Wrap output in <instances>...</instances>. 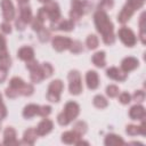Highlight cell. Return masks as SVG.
I'll return each mask as SVG.
<instances>
[{"label": "cell", "mask_w": 146, "mask_h": 146, "mask_svg": "<svg viewBox=\"0 0 146 146\" xmlns=\"http://www.w3.org/2000/svg\"><path fill=\"white\" fill-rule=\"evenodd\" d=\"M139 29H140V32H139V36H140V41L141 43H145L146 42V34H145V13H143L140 15V19H139Z\"/></svg>", "instance_id": "31"}, {"label": "cell", "mask_w": 146, "mask_h": 146, "mask_svg": "<svg viewBox=\"0 0 146 146\" xmlns=\"http://www.w3.org/2000/svg\"><path fill=\"white\" fill-rule=\"evenodd\" d=\"M144 2H145V0H127L125 5L129 8H131L133 11H136V10H138V9H140L143 7Z\"/></svg>", "instance_id": "32"}, {"label": "cell", "mask_w": 146, "mask_h": 146, "mask_svg": "<svg viewBox=\"0 0 146 146\" xmlns=\"http://www.w3.org/2000/svg\"><path fill=\"white\" fill-rule=\"evenodd\" d=\"M50 113H51V107H50L49 105L40 106V108H39V115H40V116H42V117H47Z\"/></svg>", "instance_id": "41"}, {"label": "cell", "mask_w": 146, "mask_h": 146, "mask_svg": "<svg viewBox=\"0 0 146 146\" xmlns=\"http://www.w3.org/2000/svg\"><path fill=\"white\" fill-rule=\"evenodd\" d=\"M87 128H88V127H87V123H86L84 121H78V122H75L74 125H73V130H74L76 133H79L80 136H82V135L86 133Z\"/></svg>", "instance_id": "30"}, {"label": "cell", "mask_w": 146, "mask_h": 146, "mask_svg": "<svg viewBox=\"0 0 146 146\" xmlns=\"http://www.w3.org/2000/svg\"><path fill=\"white\" fill-rule=\"evenodd\" d=\"M44 9L47 11V16L48 18L52 22H56L60 18V10H59V6L57 2H54V1H50L48 3H46L44 6Z\"/></svg>", "instance_id": "10"}, {"label": "cell", "mask_w": 146, "mask_h": 146, "mask_svg": "<svg viewBox=\"0 0 146 146\" xmlns=\"http://www.w3.org/2000/svg\"><path fill=\"white\" fill-rule=\"evenodd\" d=\"M0 27H1V31H2L3 33H6V34H8V33L11 32V26H10L9 22H6V21H5L3 23H1Z\"/></svg>", "instance_id": "44"}, {"label": "cell", "mask_w": 146, "mask_h": 146, "mask_svg": "<svg viewBox=\"0 0 146 146\" xmlns=\"http://www.w3.org/2000/svg\"><path fill=\"white\" fill-rule=\"evenodd\" d=\"M94 22L97 31L102 34L103 41L106 44H113L115 41L114 35V26L111 19L108 18L107 14L104 10H97L94 15Z\"/></svg>", "instance_id": "1"}, {"label": "cell", "mask_w": 146, "mask_h": 146, "mask_svg": "<svg viewBox=\"0 0 146 146\" xmlns=\"http://www.w3.org/2000/svg\"><path fill=\"white\" fill-rule=\"evenodd\" d=\"M17 56L19 59L22 60H25V62H29L31 59L34 58V50L31 48V47H22L18 51H17Z\"/></svg>", "instance_id": "19"}, {"label": "cell", "mask_w": 146, "mask_h": 146, "mask_svg": "<svg viewBox=\"0 0 146 146\" xmlns=\"http://www.w3.org/2000/svg\"><path fill=\"white\" fill-rule=\"evenodd\" d=\"M92 63L97 67H104L106 65L105 60V51H97L92 56Z\"/></svg>", "instance_id": "26"}, {"label": "cell", "mask_w": 146, "mask_h": 146, "mask_svg": "<svg viewBox=\"0 0 146 146\" xmlns=\"http://www.w3.org/2000/svg\"><path fill=\"white\" fill-rule=\"evenodd\" d=\"M133 13H135V11H133L131 8H129L127 5H124V7L122 8V10H121L120 14L117 15V21H119V23H121V24L127 23V22L131 18V16H132Z\"/></svg>", "instance_id": "22"}, {"label": "cell", "mask_w": 146, "mask_h": 146, "mask_svg": "<svg viewBox=\"0 0 146 146\" xmlns=\"http://www.w3.org/2000/svg\"><path fill=\"white\" fill-rule=\"evenodd\" d=\"M105 145L106 146H116V145H124V140L117 136V135H114V133H110L105 137V140H104Z\"/></svg>", "instance_id": "24"}, {"label": "cell", "mask_w": 146, "mask_h": 146, "mask_svg": "<svg viewBox=\"0 0 146 146\" xmlns=\"http://www.w3.org/2000/svg\"><path fill=\"white\" fill-rule=\"evenodd\" d=\"M38 34H39V40L42 41V42H46L49 39V36H50V32L46 27H42L41 30H39Z\"/></svg>", "instance_id": "39"}, {"label": "cell", "mask_w": 146, "mask_h": 146, "mask_svg": "<svg viewBox=\"0 0 146 146\" xmlns=\"http://www.w3.org/2000/svg\"><path fill=\"white\" fill-rule=\"evenodd\" d=\"M145 115H146L145 108L141 105H133L130 108V111H129V116L131 117V120H139V121H141V120L145 119Z\"/></svg>", "instance_id": "18"}, {"label": "cell", "mask_w": 146, "mask_h": 146, "mask_svg": "<svg viewBox=\"0 0 146 146\" xmlns=\"http://www.w3.org/2000/svg\"><path fill=\"white\" fill-rule=\"evenodd\" d=\"M71 43H72V39H70L67 36L56 35L52 39V48L56 51H64L66 49H70Z\"/></svg>", "instance_id": "9"}, {"label": "cell", "mask_w": 146, "mask_h": 146, "mask_svg": "<svg viewBox=\"0 0 146 146\" xmlns=\"http://www.w3.org/2000/svg\"><path fill=\"white\" fill-rule=\"evenodd\" d=\"M51 29L68 32L74 29V22L72 19H62V21L58 19V21L51 23Z\"/></svg>", "instance_id": "12"}, {"label": "cell", "mask_w": 146, "mask_h": 146, "mask_svg": "<svg viewBox=\"0 0 146 146\" xmlns=\"http://www.w3.org/2000/svg\"><path fill=\"white\" fill-rule=\"evenodd\" d=\"M19 19L25 24H29L32 21V11H31V8L29 6H25V5L21 6V8H19Z\"/></svg>", "instance_id": "20"}, {"label": "cell", "mask_w": 146, "mask_h": 146, "mask_svg": "<svg viewBox=\"0 0 146 146\" xmlns=\"http://www.w3.org/2000/svg\"><path fill=\"white\" fill-rule=\"evenodd\" d=\"M33 91H34V88H33L32 84L24 83V86L21 89V95H23V96H31L33 94Z\"/></svg>", "instance_id": "38"}, {"label": "cell", "mask_w": 146, "mask_h": 146, "mask_svg": "<svg viewBox=\"0 0 146 146\" xmlns=\"http://www.w3.org/2000/svg\"><path fill=\"white\" fill-rule=\"evenodd\" d=\"M117 35L120 38V40L127 46V47H132L136 44L137 42V39H136V35L135 33L132 32V30L125 27V26H122L119 32H117Z\"/></svg>", "instance_id": "7"}, {"label": "cell", "mask_w": 146, "mask_h": 146, "mask_svg": "<svg viewBox=\"0 0 146 146\" xmlns=\"http://www.w3.org/2000/svg\"><path fill=\"white\" fill-rule=\"evenodd\" d=\"M92 103H94V105H95L97 108H100V110L107 107V105H108L107 99H106L104 96H102V95H97V96H95Z\"/></svg>", "instance_id": "28"}, {"label": "cell", "mask_w": 146, "mask_h": 146, "mask_svg": "<svg viewBox=\"0 0 146 146\" xmlns=\"http://www.w3.org/2000/svg\"><path fill=\"white\" fill-rule=\"evenodd\" d=\"M64 89V84L62 80L56 79L52 80L49 86H48V91H47V99L52 103H57L60 99V94Z\"/></svg>", "instance_id": "3"}, {"label": "cell", "mask_w": 146, "mask_h": 146, "mask_svg": "<svg viewBox=\"0 0 146 146\" xmlns=\"http://www.w3.org/2000/svg\"><path fill=\"white\" fill-rule=\"evenodd\" d=\"M0 128H1V121H0Z\"/></svg>", "instance_id": "52"}, {"label": "cell", "mask_w": 146, "mask_h": 146, "mask_svg": "<svg viewBox=\"0 0 146 146\" xmlns=\"http://www.w3.org/2000/svg\"><path fill=\"white\" fill-rule=\"evenodd\" d=\"M31 22H32V29H33L34 31H36V32H38L39 30H41L42 27H44V26H43V23H44V22H43L42 19H40L38 16L34 17V18H32Z\"/></svg>", "instance_id": "37"}, {"label": "cell", "mask_w": 146, "mask_h": 146, "mask_svg": "<svg viewBox=\"0 0 146 146\" xmlns=\"http://www.w3.org/2000/svg\"><path fill=\"white\" fill-rule=\"evenodd\" d=\"M6 49H7L6 48V39H5V36H2L0 34V51H3Z\"/></svg>", "instance_id": "48"}, {"label": "cell", "mask_w": 146, "mask_h": 146, "mask_svg": "<svg viewBox=\"0 0 146 146\" xmlns=\"http://www.w3.org/2000/svg\"><path fill=\"white\" fill-rule=\"evenodd\" d=\"M15 25H16V29H17V30H19V31H23V30L25 29V26H26V24H25V23H23L19 18H18V19H16Z\"/></svg>", "instance_id": "47"}, {"label": "cell", "mask_w": 146, "mask_h": 146, "mask_svg": "<svg viewBox=\"0 0 146 146\" xmlns=\"http://www.w3.org/2000/svg\"><path fill=\"white\" fill-rule=\"evenodd\" d=\"M7 116V108L3 105V103H0V121Z\"/></svg>", "instance_id": "46"}, {"label": "cell", "mask_w": 146, "mask_h": 146, "mask_svg": "<svg viewBox=\"0 0 146 146\" xmlns=\"http://www.w3.org/2000/svg\"><path fill=\"white\" fill-rule=\"evenodd\" d=\"M36 138H38L36 130H35V129H33V128H29V129H27V130H25V132H24L23 141H22V143L27 144V145H33Z\"/></svg>", "instance_id": "23"}, {"label": "cell", "mask_w": 146, "mask_h": 146, "mask_svg": "<svg viewBox=\"0 0 146 146\" xmlns=\"http://www.w3.org/2000/svg\"><path fill=\"white\" fill-rule=\"evenodd\" d=\"M68 90L71 95H79L82 91V83H81V75L79 71L72 70L70 71L68 75Z\"/></svg>", "instance_id": "4"}, {"label": "cell", "mask_w": 146, "mask_h": 146, "mask_svg": "<svg viewBox=\"0 0 146 146\" xmlns=\"http://www.w3.org/2000/svg\"><path fill=\"white\" fill-rule=\"evenodd\" d=\"M24 81L23 79L18 78V76H14L10 79L9 81V87L6 89V96L8 98H16L21 95V89L24 86Z\"/></svg>", "instance_id": "5"}, {"label": "cell", "mask_w": 146, "mask_h": 146, "mask_svg": "<svg viewBox=\"0 0 146 146\" xmlns=\"http://www.w3.org/2000/svg\"><path fill=\"white\" fill-rule=\"evenodd\" d=\"M0 103H2V96H1V94H0Z\"/></svg>", "instance_id": "51"}, {"label": "cell", "mask_w": 146, "mask_h": 146, "mask_svg": "<svg viewBox=\"0 0 146 146\" xmlns=\"http://www.w3.org/2000/svg\"><path fill=\"white\" fill-rule=\"evenodd\" d=\"M86 82H87V87L91 90H95L98 88L99 86V76L97 74L96 71H88L86 74Z\"/></svg>", "instance_id": "14"}, {"label": "cell", "mask_w": 146, "mask_h": 146, "mask_svg": "<svg viewBox=\"0 0 146 146\" xmlns=\"http://www.w3.org/2000/svg\"><path fill=\"white\" fill-rule=\"evenodd\" d=\"M119 100H120V103H122V104H129L130 102H131V96L128 94V92H122V94H120V96H119Z\"/></svg>", "instance_id": "42"}, {"label": "cell", "mask_w": 146, "mask_h": 146, "mask_svg": "<svg viewBox=\"0 0 146 146\" xmlns=\"http://www.w3.org/2000/svg\"><path fill=\"white\" fill-rule=\"evenodd\" d=\"M26 67L31 72L30 78H31L32 82L39 83V82H41L44 79L43 73H42V70H41V65H39V63L34 58L31 59V60H29V62H26Z\"/></svg>", "instance_id": "6"}, {"label": "cell", "mask_w": 146, "mask_h": 146, "mask_svg": "<svg viewBox=\"0 0 146 146\" xmlns=\"http://www.w3.org/2000/svg\"><path fill=\"white\" fill-rule=\"evenodd\" d=\"M17 2L22 6V5H25V3H27L29 2V0H17Z\"/></svg>", "instance_id": "49"}, {"label": "cell", "mask_w": 146, "mask_h": 146, "mask_svg": "<svg viewBox=\"0 0 146 146\" xmlns=\"http://www.w3.org/2000/svg\"><path fill=\"white\" fill-rule=\"evenodd\" d=\"M52 128H54L52 121L49 120V119H43V120L38 124V127H36L35 130H36L38 136H44V135L49 133V132L52 130Z\"/></svg>", "instance_id": "15"}, {"label": "cell", "mask_w": 146, "mask_h": 146, "mask_svg": "<svg viewBox=\"0 0 146 146\" xmlns=\"http://www.w3.org/2000/svg\"><path fill=\"white\" fill-rule=\"evenodd\" d=\"M106 94H107L108 97L114 98V97H116V96L119 95V88H117L115 84H110V86H107V88H106Z\"/></svg>", "instance_id": "36"}, {"label": "cell", "mask_w": 146, "mask_h": 146, "mask_svg": "<svg viewBox=\"0 0 146 146\" xmlns=\"http://www.w3.org/2000/svg\"><path fill=\"white\" fill-rule=\"evenodd\" d=\"M144 99H145V92L143 90L135 91V94H133V100H136L138 103H141V102H144Z\"/></svg>", "instance_id": "43"}, {"label": "cell", "mask_w": 146, "mask_h": 146, "mask_svg": "<svg viewBox=\"0 0 146 146\" xmlns=\"http://www.w3.org/2000/svg\"><path fill=\"white\" fill-rule=\"evenodd\" d=\"M80 113V106L75 102H68L65 104L64 111L58 114L57 121L60 125H67L70 122H72Z\"/></svg>", "instance_id": "2"}, {"label": "cell", "mask_w": 146, "mask_h": 146, "mask_svg": "<svg viewBox=\"0 0 146 146\" xmlns=\"http://www.w3.org/2000/svg\"><path fill=\"white\" fill-rule=\"evenodd\" d=\"M39 108H40V106L36 104H29L23 110V116L25 119H31L34 115L39 114Z\"/></svg>", "instance_id": "25"}, {"label": "cell", "mask_w": 146, "mask_h": 146, "mask_svg": "<svg viewBox=\"0 0 146 146\" xmlns=\"http://www.w3.org/2000/svg\"><path fill=\"white\" fill-rule=\"evenodd\" d=\"M71 5H72V9L70 11V17H71V19L73 22L74 21H79L82 17V15L84 14L86 1L84 0H72Z\"/></svg>", "instance_id": "8"}, {"label": "cell", "mask_w": 146, "mask_h": 146, "mask_svg": "<svg viewBox=\"0 0 146 146\" xmlns=\"http://www.w3.org/2000/svg\"><path fill=\"white\" fill-rule=\"evenodd\" d=\"M125 132L129 136H136V135H140V127L139 125H135V124H129L125 128Z\"/></svg>", "instance_id": "34"}, {"label": "cell", "mask_w": 146, "mask_h": 146, "mask_svg": "<svg viewBox=\"0 0 146 146\" xmlns=\"http://www.w3.org/2000/svg\"><path fill=\"white\" fill-rule=\"evenodd\" d=\"M39 1H40L41 3H44V5H46V3H48V2H50L51 0H39Z\"/></svg>", "instance_id": "50"}, {"label": "cell", "mask_w": 146, "mask_h": 146, "mask_svg": "<svg viewBox=\"0 0 146 146\" xmlns=\"http://www.w3.org/2000/svg\"><path fill=\"white\" fill-rule=\"evenodd\" d=\"M138 65H139V62H138L137 58H135V57H125L121 62V70L123 72L128 73V72L135 70L136 67H138Z\"/></svg>", "instance_id": "16"}, {"label": "cell", "mask_w": 146, "mask_h": 146, "mask_svg": "<svg viewBox=\"0 0 146 146\" xmlns=\"http://www.w3.org/2000/svg\"><path fill=\"white\" fill-rule=\"evenodd\" d=\"M114 6V0H100L99 3V9L100 10H106V9H111Z\"/></svg>", "instance_id": "40"}, {"label": "cell", "mask_w": 146, "mask_h": 146, "mask_svg": "<svg viewBox=\"0 0 146 146\" xmlns=\"http://www.w3.org/2000/svg\"><path fill=\"white\" fill-rule=\"evenodd\" d=\"M70 50H71V52H73V54H79V52H81V51L83 50L82 43H81L80 41H73V40H72V43H71V46H70Z\"/></svg>", "instance_id": "35"}, {"label": "cell", "mask_w": 146, "mask_h": 146, "mask_svg": "<svg viewBox=\"0 0 146 146\" xmlns=\"http://www.w3.org/2000/svg\"><path fill=\"white\" fill-rule=\"evenodd\" d=\"M1 8H2V16L6 22L14 19L15 17V8L11 0H1Z\"/></svg>", "instance_id": "11"}, {"label": "cell", "mask_w": 146, "mask_h": 146, "mask_svg": "<svg viewBox=\"0 0 146 146\" xmlns=\"http://www.w3.org/2000/svg\"><path fill=\"white\" fill-rule=\"evenodd\" d=\"M81 138V136L79 133H76L74 130L72 131H66L62 135V141L65 143V144H75L79 139Z\"/></svg>", "instance_id": "21"}, {"label": "cell", "mask_w": 146, "mask_h": 146, "mask_svg": "<svg viewBox=\"0 0 146 146\" xmlns=\"http://www.w3.org/2000/svg\"><path fill=\"white\" fill-rule=\"evenodd\" d=\"M3 144L5 145H18L19 141L16 139V130L13 127H7L3 131Z\"/></svg>", "instance_id": "13"}, {"label": "cell", "mask_w": 146, "mask_h": 146, "mask_svg": "<svg viewBox=\"0 0 146 146\" xmlns=\"http://www.w3.org/2000/svg\"><path fill=\"white\" fill-rule=\"evenodd\" d=\"M10 65H11V59H10V56H9L7 49L3 51H0V66L9 68Z\"/></svg>", "instance_id": "27"}, {"label": "cell", "mask_w": 146, "mask_h": 146, "mask_svg": "<svg viewBox=\"0 0 146 146\" xmlns=\"http://www.w3.org/2000/svg\"><path fill=\"white\" fill-rule=\"evenodd\" d=\"M106 75L115 81H124L127 79V73L117 67H110L106 71Z\"/></svg>", "instance_id": "17"}, {"label": "cell", "mask_w": 146, "mask_h": 146, "mask_svg": "<svg viewBox=\"0 0 146 146\" xmlns=\"http://www.w3.org/2000/svg\"><path fill=\"white\" fill-rule=\"evenodd\" d=\"M7 70L8 68L0 66V83H2L6 80V78H7Z\"/></svg>", "instance_id": "45"}, {"label": "cell", "mask_w": 146, "mask_h": 146, "mask_svg": "<svg viewBox=\"0 0 146 146\" xmlns=\"http://www.w3.org/2000/svg\"><path fill=\"white\" fill-rule=\"evenodd\" d=\"M98 43H99L98 38H97L95 34H89V35L87 36L86 44H87V47H88L89 49H96V48L98 47Z\"/></svg>", "instance_id": "29"}, {"label": "cell", "mask_w": 146, "mask_h": 146, "mask_svg": "<svg viewBox=\"0 0 146 146\" xmlns=\"http://www.w3.org/2000/svg\"><path fill=\"white\" fill-rule=\"evenodd\" d=\"M41 70H42V73H43L44 79H46V78H49V76L52 75L54 68H52V66H51L49 63H43V64L41 65Z\"/></svg>", "instance_id": "33"}]
</instances>
